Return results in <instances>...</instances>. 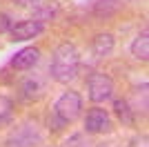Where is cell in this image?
Returning a JSON list of instances; mask_svg holds the SVG:
<instances>
[{"mask_svg": "<svg viewBox=\"0 0 149 147\" xmlns=\"http://www.w3.org/2000/svg\"><path fill=\"white\" fill-rule=\"evenodd\" d=\"M78 69H80V54L74 45L62 43L54 49L51 54V78L58 80V83H71V80L78 76Z\"/></svg>", "mask_w": 149, "mask_h": 147, "instance_id": "cell-1", "label": "cell"}, {"mask_svg": "<svg viewBox=\"0 0 149 147\" xmlns=\"http://www.w3.org/2000/svg\"><path fill=\"white\" fill-rule=\"evenodd\" d=\"M82 111V98L78 92H65L56 103L49 114V125L54 129H60L67 123H74Z\"/></svg>", "mask_w": 149, "mask_h": 147, "instance_id": "cell-2", "label": "cell"}, {"mask_svg": "<svg viewBox=\"0 0 149 147\" xmlns=\"http://www.w3.org/2000/svg\"><path fill=\"white\" fill-rule=\"evenodd\" d=\"M42 141H45V134L40 129V125L36 120L27 118V120L18 123L7 134L5 143H7V147H33V145H40Z\"/></svg>", "mask_w": 149, "mask_h": 147, "instance_id": "cell-3", "label": "cell"}, {"mask_svg": "<svg viewBox=\"0 0 149 147\" xmlns=\"http://www.w3.org/2000/svg\"><path fill=\"white\" fill-rule=\"evenodd\" d=\"M87 96L91 103H105L113 96V80L107 74H91L87 80Z\"/></svg>", "mask_w": 149, "mask_h": 147, "instance_id": "cell-4", "label": "cell"}, {"mask_svg": "<svg viewBox=\"0 0 149 147\" xmlns=\"http://www.w3.org/2000/svg\"><path fill=\"white\" fill-rule=\"evenodd\" d=\"M109 129H111V118H109L107 109L93 107L87 111V116H85V132L87 134H105Z\"/></svg>", "mask_w": 149, "mask_h": 147, "instance_id": "cell-5", "label": "cell"}, {"mask_svg": "<svg viewBox=\"0 0 149 147\" xmlns=\"http://www.w3.org/2000/svg\"><path fill=\"white\" fill-rule=\"evenodd\" d=\"M42 31H45L42 20H22L11 27V40H29V38L40 36Z\"/></svg>", "mask_w": 149, "mask_h": 147, "instance_id": "cell-6", "label": "cell"}, {"mask_svg": "<svg viewBox=\"0 0 149 147\" xmlns=\"http://www.w3.org/2000/svg\"><path fill=\"white\" fill-rule=\"evenodd\" d=\"M38 60H40V49L27 47V49L18 51V54L11 58V67H13V69H20V71H25V69H31L33 65H38Z\"/></svg>", "mask_w": 149, "mask_h": 147, "instance_id": "cell-7", "label": "cell"}, {"mask_svg": "<svg viewBox=\"0 0 149 147\" xmlns=\"http://www.w3.org/2000/svg\"><path fill=\"white\" fill-rule=\"evenodd\" d=\"M131 56L136 58V60H143L147 62L149 60V40H147V31H143L140 36L131 43Z\"/></svg>", "mask_w": 149, "mask_h": 147, "instance_id": "cell-8", "label": "cell"}, {"mask_svg": "<svg viewBox=\"0 0 149 147\" xmlns=\"http://www.w3.org/2000/svg\"><path fill=\"white\" fill-rule=\"evenodd\" d=\"M111 49H113V38L109 36V34H100V36L93 38V54H96V58L109 56Z\"/></svg>", "mask_w": 149, "mask_h": 147, "instance_id": "cell-9", "label": "cell"}, {"mask_svg": "<svg viewBox=\"0 0 149 147\" xmlns=\"http://www.w3.org/2000/svg\"><path fill=\"white\" fill-rule=\"evenodd\" d=\"M45 85H42V80L38 78V76H33V78H27L25 83H22V92H25L27 98H38L40 94H42Z\"/></svg>", "mask_w": 149, "mask_h": 147, "instance_id": "cell-10", "label": "cell"}, {"mask_svg": "<svg viewBox=\"0 0 149 147\" xmlns=\"http://www.w3.org/2000/svg\"><path fill=\"white\" fill-rule=\"evenodd\" d=\"M13 114V103H11V98H7L0 94V125H5L9 118H11Z\"/></svg>", "mask_w": 149, "mask_h": 147, "instance_id": "cell-11", "label": "cell"}, {"mask_svg": "<svg viewBox=\"0 0 149 147\" xmlns=\"http://www.w3.org/2000/svg\"><path fill=\"white\" fill-rule=\"evenodd\" d=\"M116 111H118V116H120L123 123H127V125L134 123V116H131L134 109H129V103H127V100H116Z\"/></svg>", "mask_w": 149, "mask_h": 147, "instance_id": "cell-12", "label": "cell"}, {"mask_svg": "<svg viewBox=\"0 0 149 147\" xmlns=\"http://www.w3.org/2000/svg\"><path fill=\"white\" fill-rule=\"evenodd\" d=\"M7 29H11V22H9V16H5V13H0V34Z\"/></svg>", "mask_w": 149, "mask_h": 147, "instance_id": "cell-13", "label": "cell"}, {"mask_svg": "<svg viewBox=\"0 0 149 147\" xmlns=\"http://www.w3.org/2000/svg\"><path fill=\"white\" fill-rule=\"evenodd\" d=\"M18 5H33V2H38V0H16Z\"/></svg>", "mask_w": 149, "mask_h": 147, "instance_id": "cell-14", "label": "cell"}]
</instances>
